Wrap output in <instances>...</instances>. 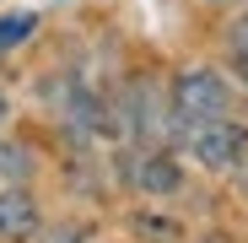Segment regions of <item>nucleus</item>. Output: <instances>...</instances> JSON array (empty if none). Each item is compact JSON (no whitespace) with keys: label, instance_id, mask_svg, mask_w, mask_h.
<instances>
[{"label":"nucleus","instance_id":"f257e3e1","mask_svg":"<svg viewBox=\"0 0 248 243\" xmlns=\"http://www.w3.org/2000/svg\"><path fill=\"white\" fill-rule=\"evenodd\" d=\"M211 119H232V92L216 70H184L173 81V130L211 125Z\"/></svg>","mask_w":248,"mask_h":243},{"label":"nucleus","instance_id":"f03ea898","mask_svg":"<svg viewBox=\"0 0 248 243\" xmlns=\"http://www.w3.org/2000/svg\"><path fill=\"white\" fill-rule=\"evenodd\" d=\"M189 135V151L205 162V168H237L243 162V151H248V130L243 125H232V119H211V125H189L184 130Z\"/></svg>","mask_w":248,"mask_h":243},{"label":"nucleus","instance_id":"7ed1b4c3","mask_svg":"<svg viewBox=\"0 0 248 243\" xmlns=\"http://www.w3.org/2000/svg\"><path fill=\"white\" fill-rule=\"evenodd\" d=\"M38 232V206L27 189H0V238H32Z\"/></svg>","mask_w":248,"mask_h":243},{"label":"nucleus","instance_id":"20e7f679","mask_svg":"<svg viewBox=\"0 0 248 243\" xmlns=\"http://www.w3.org/2000/svg\"><path fill=\"white\" fill-rule=\"evenodd\" d=\"M135 178H140V189H151V194H173V189H178V162L162 157V151H151L140 168H135Z\"/></svg>","mask_w":248,"mask_h":243},{"label":"nucleus","instance_id":"39448f33","mask_svg":"<svg viewBox=\"0 0 248 243\" xmlns=\"http://www.w3.org/2000/svg\"><path fill=\"white\" fill-rule=\"evenodd\" d=\"M27 173H32V157H27V146L6 141V146H0V178H11V184H22Z\"/></svg>","mask_w":248,"mask_h":243},{"label":"nucleus","instance_id":"423d86ee","mask_svg":"<svg viewBox=\"0 0 248 243\" xmlns=\"http://www.w3.org/2000/svg\"><path fill=\"white\" fill-rule=\"evenodd\" d=\"M27 32H32V16H22V11H11V16H0V49H11V44H22Z\"/></svg>","mask_w":248,"mask_h":243},{"label":"nucleus","instance_id":"0eeeda50","mask_svg":"<svg viewBox=\"0 0 248 243\" xmlns=\"http://www.w3.org/2000/svg\"><path fill=\"white\" fill-rule=\"evenodd\" d=\"M232 65H237V76L248 81V16L232 22Z\"/></svg>","mask_w":248,"mask_h":243},{"label":"nucleus","instance_id":"6e6552de","mask_svg":"<svg viewBox=\"0 0 248 243\" xmlns=\"http://www.w3.org/2000/svg\"><path fill=\"white\" fill-rule=\"evenodd\" d=\"M49 243H81V232H76V227H65V232H54Z\"/></svg>","mask_w":248,"mask_h":243},{"label":"nucleus","instance_id":"1a4fd4ad","mask_svg":"<svg viewBox=\"0 0 248 243\" xmlns=\"http://www.w3.org/2000/svg\"><path fill=\"white\" fill-rule=\"evenodd\" d=\"M0 119H6V92H0Z\"/></svg>","mask_w":248,"mask_h":243},{"label":"nucleus","instance_id":"9d476101","mask_svg":"<svg viewBox=\"0 0 248 243\" xmlns=\"http://www.w3.org/2000/svg\"><path fill=\"white\" fill-rule=\"evenodd\" d=\"M216 6H232V0H216Z\"/></svg>","mask_w":248,"mask_h":243}]
</instances>
